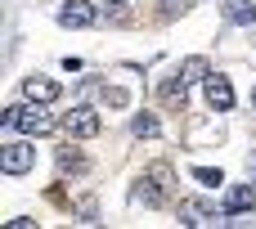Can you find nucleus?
I'll list each match as a JSON object with an SVG mask.
<instances>
[{
  "label": "nucleus",
  "instance_id": "obj_2",
  "mask_svg": "<svg viewBox=\"0 0 256 229\" xmlns=\"http://www.w3.org/2000/svg\"><path fill=\"white\" fill-rule=\"evenodd\" d=\"M166 180H171L166 166L144 171V176H140V189H135V202H144V207H162V202H166Z\"/></svg>",
  "mask_w": 256,
  "mask_h": 229
},
{
  "label": "nucleus",
  "instance_id": "obj_4",
  "mask_svg": "<svg viewBox=\"0 0 256 229\" xmlns=\"http://www.w3.org/2000/svg\"><path fill=\"white\" fill-rule=\"evenodd\" d=\"M36 166V148L32 144H4L0 148V171L4 176H27Z\"/></svg>",
  "mask_w": 256,
  "mask_h": 229
},
{
  "label": "nucleus",
  "instance_id": "obj_5",
  "mask_svg": "<svg viewBox=\"0 0 256 229\" xmlns=\"http://www.w3.org/2000/svg\"><path fill=\"white\" fill-rule=\"evenodd\" d=\"M202 90H207V104H212L216 112H230V108H234V86H230V76L212 72V76L202 81Z\"/></svg>",
  "mask_w": 256,
  "mask_h": 229
},
{
  "label": "nucleus",
  "instance_id": "obj_18",
  "mask_svg": "<svg viewBox=\"0 0 256 229\" xmlns=\"http://www.w3.org/2000/svg\"><path fill=\"white\" fill-rule=\"evenodd\" d=\"M248 176H252V180H256V153H252V162H248Z\"/></svg>",
  "mask_w": 256,
  "mask_h": 229
},
{
  "label": "nucleus",
  "instance_id": "obj_7",
  "mask_svg": "<svg viewBox=\"0 0 256 229\" xmlns=\"http://www.w3.org/2000/svg\"><path fill=\"white\" fill-rule=\"evenodd\" d=\"M22 94H27L32 104H54V99H58V81H50V76H27V81H22Z\"/></svg>",
  "mask_w": 256,
  "mask_h": 229
},
{
  "label": "nucleus",
  "instance_id": "obj_8",
  "mask_svg": "<svg viewBox=\"0 0 256 229\" xmlns=\"http://www.w3.org/2000/svg\"><path fill=\"white\" fill-rule=\"evenodd\" d=\"M256 207V189L252 184H234L225 194V216H238V212H252Z\"/></svg>",
  "mask_w": 256,
  "mask_h": 229
},
{
  "label": "nucleus",
  "instance_id": "obj_19",
  "mask_svg": "<svg viewBox=\"0 0 256 229\" xmlns=\"http://www.w3.org/2000/svg\"><path fill=\"white\" fill-rule=\"evenodd\" d=\"M108 4H126V0H108Z\"/></svg>",
  "mask_w": 256,
  "mask_h": 229
},
{
  "label": "nucleus",
  "instance_id": "obj_14",
  "mask_svg": "<svg viewBox=\"0 0 256 229\" xmlns=\"http://www.w3.org/2000/svg\"><path fill=\"white\" fill-rule=\"evenodd\" d=\"M104 104H108V108H126V104H130V94H126L122 86H108V90H104Z\"/></svg>",
  "mask_w": 256,
  "mask_h": 229
},
{
  "label": "nucleus",
  "instance_id": "obj_20",
  "mask_svg": "<svg viewBox=\"0 0 256 229\" xmlns=\"http://www.w3.org/2000/svg\"><path fill=\"white\" fill-rule=\"evenodd\" d=\"M252 108H256V90H252Z\"/></svg>",
  "mask_w": 256,
  "mask_h": 229
},
{
  "label": "nucleus",
  "instance_id": "obj_15",
  "mask_svg": "<svg viewBox=\"0 0 256 229\" xmlns=\"http://www.w3.org/2000/svg\"><path fill=\"white\" fill-rule=\"evenodd\" d=\"M135 135H140V140H148V135H158V117H148V112H140V117H135Z\"/></svg>",
  "mask_w": 256,
  "mask_h": 229
},
{
  "label": "nucleus",
  "instance_id": "obj_13",
  "mask_svg": "<svg viewBox=\"0 0 256 229\" xmlns=\"http://www.w3.org/2000/svg\"><path fill=\"white\" fill-rule=\"evenodd\" d=\"M184 86H189V81H184V76L176 72V76H171V81L162 86V104H180V108H184Z\"/></svg>",
  "mask_w": 256,
  "mask_h": 229
},
{
  "label": "nucleus",
  "instance_id": "obj_16",
  "mask_svg": "<svg viewBox=\"0 0 256 229\" xmlns=\"http://www.w3.org/2000/svg\"><path fill=\"white\" fill-rule=\"evenodd\" d=\"M194 180H202V184H225V176L212 171V166H194Z\"/></svg>",
  "mask_w": 256,
  "mask_h": 229
},
{
  "label": "nucleus",
  "instance_id": "obj_10",
  "mask_svg": "<svg viewBox=\"0 0 256 229\" xmlns=\"http://www.w3.org/2000/svg\"><path fill=\"white\" fill-rule=\"evenodd\" d=\"M180 76H184L189 86H194V81H207V76H212V63H207V58H184V63H180Z\"/></svg>",
  "mask_w": 256,
  "mask_h": 229
},
{
  "label": "nucleus",
  "instance_id": "obj_12",
  "mask_svg": "<svg viewBox=\"0 0 256 229\" xmlns=\"http://www.w3.org/2000/svg\"><path fill=\"white\" fill-rule=\"evenodd\" d=\"M180 216H184V225H207L216 212H212V207H202V202H180Z\"/></svg>",
  "mask_w": 256,
  "mask_h": 229
},
{
  "label": "nucleus",
  "instance_id": "obj_11",
  "mask_svg": "<svg viewBox=\"0 0 256 229\" xmlns=\"http://www.w3.org/2000/svg\"><path fill=\"white\" fill-rule=\"evenodd\" d=\"M86 171V158L76 148H58V176H81Z\"/></svg>",
  "mask_w": 256,
  "mask_h": 229
},
{
  "label": "nucleus",
  "instance_id": "obj_6",
  "mask_svg": "<svg viewBox=\"0 0 256 229\" xmlns=\"http://www.w3.org/2000/svg\"><path fill=\"white\" fill-rule=\"evenodd\" d=\"M99 18V9L90 4V0H68V4H58V22L63 27H90Z\"/></svg>",
  "mask_w": 256,
  "mask_h": 229
},
{
  "label": "nucleus",
  "instance_id": "obj_9",
  "mask_svg": "<svg viewBox=\"0 0 256 229\" xmlns=\"http://www.w3.org/2000/svg\"><path fill=\"white\" fill-rule=\"evenodd\" d=\"M225 18L238 22V27H248V22H256V4L252 0H225Z\"/></svg>",
  "mask_w": 256,
  "mask_h": 229
},
{
  "label": "nucleus",
  "instance_id": "obj_3",
  "mask_svg": "<svg viewBox=\"0 0 256 229\" xmlns=\"http://www.w3.org/2000/svg\"><path fill=\"white\" fill-rule=\"evenodd\" d=\"M63 130H68L72 140H94V135H99V112L86 108V104H76V108L63 117Z\"/></svg>",
  "mask_w": 256,
  "mask_h": 229
},
{
  "label": "nucleus",
  "instance_id": "obj_17",
  "mask_svg": "<svg viewBox=\"0 0 256 229\" xmlns=\"http://www.w3.org/2000/svg\"><path fill=\"white\" fill-rule=\"evenodd\" d=\"M166 4V14H176V9H189V0H162Z\"/></svg>",
  "mask_w": 256,
  "mask_h": 229
},
{
  "label": "nucleus",
  "instance_id": "obj_1",
  "mask_svg": "<svg viewBox=\"0 0 256 229\" xmlns=\"http://www.w3.org/2000/svg\"><path fill=\"white\" fill-rule=\"evenodd\" d=\"M4 126L9 130H22V135H45L54 126V117L40 104H32V108H4Z\"/></svg>",
  "mask_w": 256,
  "mask_h": 229
}]
</instances>
